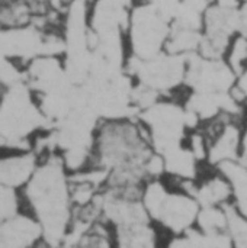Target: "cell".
<instances>
[{
	"label": "cell",
	"instance_id": "obj_3",
	"mask_svg": "<svg viewBox=\"0 0 247 248\" xmlns=\"http://www.w3.org/2000/svg\"><path fill=\"white\" fill-rule=\"evenodd\" d=\"M41 240H44L42 225L28 212H19L12 218L1 221V247H31Z\"/></svg>",
	"mask_w": 247,
	"mask_h": 248
},
{
	"label": "cell",
	"instance_id": "obj_7",
	"mask_svg": "<svg viewBox=\"0 0 247 248\" xmlns=\"http://www.w3.org/2000/svg\"><path fill=\"white\" fill-rule=\"evenodd\" d=\"M115 1H118V3H121V4H124V6H127V7H130L132 3H138V0H115Z\"/></svg>",
	"mask_w": 247,
	"mask_h": 248
},
{
	"label": "cell",
	"instance_id": "obj_1",
	"mask_svg": "<svg viewBox=\"0 0 247 248\" xmlns=\"http://www.w3.org/2000/svg\"><path fill=\"white\" fill-rule=\"evenodd\" d=\"M172 23L148 1H138L130 15L127 42L132 57L150 60L165 52Z\"/></svg>",
	"mask_w": 247,
	"mask_h": 248
},
{
	"label": "cell",
	"instance_id": "obj_8",
	"mask_svg": "<svg viewBox=\"0 0 247 248\" xmlns=\"http://www.w3.org/2000/svg\"><path fill=\"white\" fill-rule=\"evenodd\" d=\"M93 1H95V0H89V3H90V6L93 4Z\"/></svg>",
	"mask_w": 247,
	"mask_h": 248
},
{
	"label": "cell",
	"instance_id": "obj_6",
	"mask_svg": "<svg viewBox=\"0 0 247 248\" xmlns=\"http://www.w3.org/2000/svg\"><path fill=\"white\" fill-rule=\"evenodd\" d=\"M239 33L247 38V0L239 7Z\"/></svg>",
	"mask_w": 247,
	"mask_h": 248
},
{
	"label": "cell",
	"instance_id": "obj_5",
	"mask_svg": "<svg viewBox=\"0 0 247 248\" xmlns=\"http://www.w3.org/2000/svg\"><path fill=\"white\" fill-rule=\"evenodd\" d=\"M39 166V158L31 151H10L3 155L0 161V182L1 186L20 189L35 174Z\"/></svg>",
	"mask_w": 247,
	"mask_h": 248
},
{
	"label": "cell",
	"instance_id": "obj_2",
	"mask_svg": "<svg viewBox=\"0 0 247 248\" xmlns=\"http://www.w3.org/2000/svg\"><path fill=\"white\" fill-rule=\"evenodd\" d=\"M201 203L189 193L181 190H167L160 208L153 215V221L159 222L166 231L181 235L197 225Z\"/></svg>",
	"mask_w": 247,
	"mask_h": 248
},
{
	"label": "cell",
	"instance_id": "obj_4",
	"mask_svg": "<svg viewBox=\"0 0 247 248\" xmlns=\"http://www.w3.org/2000/svg\"><path fill=\"white\" fill-rule=\"evenodd\" d=\"M240 119L226 122L221 131L208 141V164L218 166L224 161L237 160L243 145V126Z\"/></svg>",
	"mask_w": 247,
	"mask_h": 248
}]
</instances>
